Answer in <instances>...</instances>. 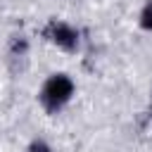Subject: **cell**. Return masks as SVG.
Listing matches in <instances>:
<instances>
[{
	"label": "cell",
	"instance_id": "cell-1",
	"mask_svg": "<svg viewBox=\"0 0 152 152\" xmlns=\"http://www.w3.org/2000/svg\"><path fill=\"white\" fill-rule=\"evenodd\" d=\"M74 93H76L74 78L69 74H64V71H57V74H50L45 78V83H43V88L38 93V100H40V107L45 112L57 114L71 102Z\"/></svg>",
	"mask_w": 152,
	"mask_h": 152
},
{
	"label": "cell",
	"instance_id": "cell-2",
	"mask_svg": "<svg viewBox=\"0 0 152 152\" xmlns=\"http://www.w3.org/2000/svg\"><path fill=\"white\" fill-rule=\"evenodd\" d=\"M45 38L57 45L59 50L64 52H76L81 48V31L69 24V21H62V19H50L48 26H45Z\"/></svg>",
	"mask_w": 152,
	"mask_h": 152
},
{
	"label": "cell",
	"instance_id": "cell-3",
	"mask_svg": "<svg viewBox=\"0 0 152 152\" xmlns=\"http://www.w3.org/2000/svg\"><path fill=\"white\" fill-rule=\"evenodd\" d=\"M28 52V38L26 36H12L10 38V55L12 57H26Z\"/></svg>",
	"mask_w": 152,
	"mask_h": 152
},
{
	"label": "cell",
	"instance_id": "cell-4",
	"mask_svg": "<svg viewBox=\"0 0 152 152\" xmlns=\"http://www.w3.org/2000/svg\"><path fill=\"white\" fill-rule=\"evenodd\" d=\"M138 24H140V28H145V31L152 33V0H147V2L142 5L140 17H138Z\"/></svg>",
	"mask_w": 152,
	"mask_h": 152
},
{
	"label": "cell",
	"instance_id": "cell-5",
	"mask_svg": "<svg viewBox=\"0 0 152 152\" xmlns=\"http://www.w3.org/2000/svg\"><path fill=\"white\" fill-rule=\"evenodd\" d=\"M26 152H52V145L45 138H33L26 147Z\"/></svg>",
	"mask_w": 152,
	"mask_h": 152
}]
</instances>
